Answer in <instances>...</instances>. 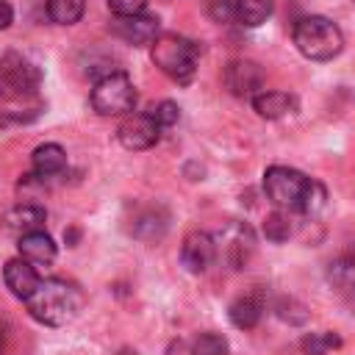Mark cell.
<instances>
[{
	"instance_id": "cell-27",
	"label": "cell",
	"mask_w": 355,
	"mask_h": 355,
	"mask_svg": "<svg viewBox=\"0 0 355 355\" xmlns=\"http://www.w3.org/2000/svg\"><path fill=\"white\" fill-rule=\"evenodd\" d=\"M14 22V8L8 0H0V31H6Z\"/></svg>"
},
{
	"instance_id": "cell-25",
	"label": "cell",
	"mask_w": 355,
	"mask_h": 355,
	"mask_svg": "<svg viewBox=\"0 0 355 355\" xmlns=\"http://www.w3.org/2000/svg\"><path fill=\"white\" fill-rule=\"evenodd\" d=\"M208 17L219 25L236 22V0H211L208 6Z\"/></svg>"
},
{
	"instance_id": "cell-20",
	"label": "cell",
	"mask_w": 355,
	"mask_h": 355,
	"mask_svg": "<svg viewBox=\"0 0 355 355\" xmlns=\"http://www.w3.org/2000/svg\"><path fill=\"white\" fill-rule=\"evenodd\" d=\"M291 230H294V227H291L288 211L277 208V211L266 214V219H263V236H266L269 241H275V244H280V241H288Z\"/></svg>"
},
{
	"instance_id": "cell-12",
	"label": "cell",
	"mask_w": 355,
	"mask_h": 355,
	"mask_svg": "<svg viewBox=\"0 0 355 355\" xmlns=\"http://www.w3.org/2000/svg\"><path fill=\"white\" fill-rule=\"evenodd\" d=\"M44 208L42 205H33V202H22V205H14L11 211H6L3 216V227L14 236H25L31 230H42L44 225Z\"/></svg>"
},
{
	"instance_id": "cell-21",
	"label": "cell",
	"mask_w": 355,
	"mask_h": 355,
	"mask_svg": "<svg viewBox=\"0 0 355 355\" xmlns=\"http://www.w3.org/2000/svg\"><path fill=\"white\" fill-rule=\"evenodd\" d=\"M300 347H302L305 355H327L330 349H338V347H341V338H338L336 333H330V330H322V333H308V336H302Z\"/></svg>"
},
{
	"instance_id": "cell-19",
	"label": "cell",
	"mask_w": 355,
	"mask_h": 355,
	"mask_svg": "<svg viewBox=\"0 0 355 355\" xmlns=\"http://www.w3.org/2000/svg\"><path fill=\"white\" fill-rule=\"evenodd\" d=\"M327 280L338 291H355V258H336L327 269Z\"/></svg>"
},
{
	"instance_id": "cell-22",
	"label": "cell",
	"mask_w": 355,
	"mask_h": 355,
	"mask_svg": "<svg viewBox=\"0 0 355 355\" xmlns=\"http://www.w3.org/2000/svg\"><path fill=\"white\" fill-rule=\"evenodd\" d=\"M191 355H227V338L219 333H202L191 344Z\"/></svg>"
},
{
	"instance_id": "cell-9",
	"label": "cell",
	"mask_w": 355,
	"mask_h": 355,
	"mask_svg": "<svg viewBox=\"0 0 355 355\" xmlns=\"http://www.w3.org/2000/svg\"><path fill=\"white\" fill-rule=\"evenodd\" d=\"M111 31L133 44V47H144V44H153L158 36H161V22L158 17H150V14H136V17H114L111 22Z\"/></svg>"
},
{
	"instance_id": "cell-1",
	"label": "cell",
	"mask_w": 355,
	"mask_h": 355,
	"mask_svg": "<svg viewBox=\"0 0 355 355\" xmlns=\"http://www.w3.org/2000/svg\"><path fill=\"white\" fill-rule=\"evenodd\" d=\"M80 302H83L80 291L72 283L58 280V277L42 280L36 291L25 300L28 313L47 327H64L67 322H72L80 311Z\"/></svg>"
},
{
	"instance_id": "cell-15",
	"label": "cell",
	"mask_w": 355,
	"mask_h": 355,
	"mask_svg": "<svg viewBox=\"0 0 355 355\" xmlns=\"http://www.w3.org/2000/svg\"><path fill=\"white\" fill-rule=\"evenodd\" d=\"M31 161H33V172H36L39 178H55V175H61L64 166H67V153H64L61 144L47 141V144H39V147L33 150Z\"/></svg>"
},
{
	"instance_id": "cell-6",
	"label": "cell",
	"mask_w": 355,
	"mask_h": 355,
	"mask_svg": "<svg viewBox=\"0 0 355 355\" xmlns=\"http://www.w3.org/2000/svg\"><path fill=\"white\" fill-rule=\"evenodd\" d=\"M214 244H216L219 261H225L230 269H241V266H247V261L255 250V236L244 222H227L214 236Z\"/></svg>"
},
{
	"instance_id": "cell-23",
	"label": "cell",
	"mask_w": 355,
	"mask_h": 355,
	"mask_svg": "<svg viewBox=\"0 0 355 355\" xmlns=\"http://www.w3.org/2000/svg\"><path fill=\"white\" fill-rule=\"evenodd\" d=\"M324 200H327V191H324V186H322L319 180H311V189H308V194H305V200H302V208H300V214L316 216V214L324 208Z\"/></svg>"
},
{
	"instance_id": "cell-2",
	"label": "cell",
	"mask_w": 355,
	"mask_h": 355,
	"mask_svg": "<svg viewBox=\"0 0 355 355\" xmlns=\"http://www.w3.org/2000/svg\"><path fill=\"white\" fill-rule=\"evenodd\" d=\"M294 44L311 61H330L344 50L341 28L327 17H302L294 25Z\"/></svg>"
},
{
	"instance_id": "cell-14",
	"label": "cell",
	"mask_w": 355,
	"mask_h": 355,
	"mask_svg": "<svg viewBox=\"0 0 355 355\" xmlns=\"http://www.w3.org/2000/svg\"><path fill=\"white\" fill-rule=\"evenodd\" d=\"M19 255L33 266H47L55 261V244L44 230H31L19 236Z\"/></svg>"
},
{
	"instance_id": "cell-24",
	"label": "cell",
	"mask_w": 355,
	"mask_h": 355,
	"mask_svg": "<svg viewBox=\"0 0 355 355\" xmlns=\"http://www.w3.org/2000/svg\"><path fill=\"white\" fill-rule=\"evenodd\" d=\"M158 125H161V130L164 128H172L178 119H180V108L172 103V100H164V103H158V105H153L150 111H147Z\"/></svg>"
},
{
	"instance_id": "cell-8",
	"label": "cell",
	"mask_w": 355,
	"mask_h": 355,
	"mask_svg": "<svg viewBox=\"0 0 355 355\" xmlns=\"http://www.w3.org/2000/svg\"><path fill=\"white\" fill-rule=\"evenodd\" d=\"M225 86L230 89V94L236 97H255L258 92H263V69L255 61L247 58H236L225 67Z\"/></svg>"
},
{
	"instance_id": "cell-28",
	"label": "cell",
	"mask_w": 355,
	"mask_h": 355,
	"mask_svg": "<svg viewBox=\"0 0 355 355\" xmlns=\"http://www.w3.org/2000/svg\"><path fill=\"white\" fill-rule=\"evenodd\" d=\"M3 349H6V324L0 322V355H3Z\"/></svg>"
},
{
	"instance_id": "cell-26",
	"label": "cell",
	"mask_w": 355,
	"mask_h": 355,
	"mask_svg": "<svg viewBox=\"0 0 355 355\" xmlns=\"http://www.w3.org/2000/svg\"><path fill=\"white\" fill-rule=\"evenodd\" d=\"M108 8L114 17H136L144 14L147 0H108Z\"/></svg>"
},
{
	"instance_id": "cell-11",
	"label": "cell",
	"mask_w": 355,
	"mask_h": 355,
	"mask_svg": "<svg viewBox=\"0 0 355 355\" xmlns=\"http://www.w3.org/2000/svg\"><path fill=\"white\" fill-rule=\"evenodd\" d=\"M3 280H6V288H8L17 300H28V297L36 291V286L42 283L36 266H33L31 261H25V258L8 261L6 269H3Z\"/></svg>"
},
{
	"instance_id": "cell-3",
	"label": "cell",
	"mask_w": 355,
	"mask_h": 355,
	"mask_svg": "<svg viewBox=\"0 0 355 355\" xmlns=\"http://www.w3.org/2000/svg\"><path fill=\"white\" fill-rule=\"evenodd\" d=\"M197 44L178 36V33H161L153 44H150V55L153 64L172 78L175 83H191L194 72H197Z\"/></svg>"
},
{
	"instance_id": "cell-18",
	"label": "cell",
	"mask_w": 355,
	"mask_h": 355,
	"mask_svg": "<svg viewBox=\"0 0 355 355\" xmlns=\"http://www.w3.org/2000/svg\"><path fill=\"white\" fill-rule=\"evenodd\" d=\"M86 11V0H47V17L55 25H75Z\"/></svg>"
},
{
	"instance_id": "cell-13",
	"label": "cell",
	"mask_w": 355,
	"mask_h": 355,
	"mask_svg": "<svg viewBox=\"0 0 355 355\" xmlns=\"http://www.w3.org/2000/svg\"><path fill=\"white\" fill-rule=\"evenodd\" d=\"M252 108H255V114L258 116H263V119H283V116H288V114H294L297 111V97L294 94H288V92H258L255 97H252Z\"/></svg>"
},
{
	"instance_id": "cell-7",
	"label": "cell",
	"mask_w": 355,
	"mask_h": 355,
	"mask_svg": "<svg viewBox=\"0 0 355 355\" xmlns=\"http://www.w3.org/2000/svg\"><path fill=\"white\" fill-rule=\"evenodd\" d=\"M116 139L125 150H150L161 139V125L150 114H128L116 130Z\"/></svg>"
},
{
	"instance_id": "cell-5",
	"label": "cell",
	"mask_w": 355,
	"mask_h": 355,
	"mask_svg": "<svg viewBox=\"0 0 355 355\" xmlns=\"http://www.w3.org/2000/svg\"><path fill=\"white\" fill-rule=\"evenodd\" d=\"M311 180L308 175L291 169V166H269L263 172V191L266 197L283 208V211H300L302 208V200L311 189Z\"/></svg>"
},
{
	"instance_id": "cell-17",
	"label": "cell",
	"mask_w": 355,
	"mask_h": 355,
	"mask_svg": "<svg viewBox=\"0 0 355 355\" xmlns=\"http://www.w3.org/2000/svg\"><path fill=\"white\" fill-rule=\"evenodd\" d=\"M272 0H236V22L244 28H258L272 17Z\"/></svg>"
},
{
	"instance_id": "cell-10",
	"label": "cell",
	"mask_w": 355,
	"mask_h": 355,
	"mask_svg": "<svg viewBox=\"0 0 355 355\" xmlns=\"http://www.w3.org/2000/svg\"><path fill=\"white\" fill-rule=\"evenodd\" d=\"M216 261V244H214V236L202 233V230H194L183 239V247H180V263L191 272V275H200L205 272L211 263Z\"/></svg>"
},
{
	"instance_id": "cell-16",
	"label": "cell",
	"mask_w": 355,
	"mask_h": 355,
	"mask_svg": "<svg viewBox=\"0 0 355 355\" xmlns=\"http://www.w3.org/2000/svg\"><path fill=\"white\" fill-rule=\"evenodd\" d=\"M227 316H230V322L239 330H252L261 322V316H263V300H261V294H244V297L233 300L230 308H227Z\"/></svg>"
},
{
	"instance_id": "cell-4",
	"label": "cell",
	"mask_w": 355,
	"mask_h": 355,
	"mask_svg": "<svg viewBox=\"0 0 355 355\" xmlns=\"http://www.w3.org/2000/svg\"><path fill=\"white\" fill-rule=\"evenodd\" d=\"M136 86L125 72L103 75L92 89V108L103 116H122L136 108Z\"/></svg>"
}]
</instances>
